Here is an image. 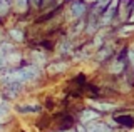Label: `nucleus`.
I'll return each instance as SVG.
<instances>
[{
    "label": "nucleus",
    "mask_w": 134,
    "mask_h": 132,
    "mask_svg": "<svg viewBox=\"0 0 134 132\" xmlns=\"http://www.w3.org/2000/svg\"><path fill=\"white\" fill-rule=\"evenodd\" d=\"M20 72H22L24 82H32L39 77V67L37 65H27V67L20 69Z\"/></svg>",
    "instance_id": "nucleus-1"
},
{
    "label": "nucleus",
    "mask_w": 134,
    "mask_h": 132,
    "mask_svg": "<svg viewBox=\"0 0 134 132\" xmlns=\"http://www.w3.org/2000/svg\"><path fill=\"white\" fill-rule=\"evenodd\" d=\"M117 2H119V0H112L111 5H109L107 9L102 12V19H100V22H102L104 25L109 23L112 20V17H114V14H116V10H117Z\"/></svg>",
    "instance_id": "nucleus-2"
},
{
    "label": "nucleus",
    "mask_w": 134,
    "mask_h": 132,
    "mask_svg": "<svg viewBox=\"0 0 134 132\" xmlns=\"http://www.w3.org/2000/svg\"><path fill=\"white\" fill-rule=\"evenodd\" d=\"M84 12H86V3L82 2V0H74V3L70 5V14H72L74 19H79L84 15Z\"/></svg>",
    "instance_id": "nucleus-3"
},
{
    "label": "nucleus",
    "mask_w": 134,
    "mask_h": 132,
    "mask_svg": "<svg viewBox=\"0 0 134 132\" xmlns=\"http://www.w3.org/2000/svg\"><path fill=\"white\" fill-rule=\"evenodd\" d=\"M12 45L10 44H3L2 42V45H0V70L2 69H7V55H8V52L12 50Z\"/></svg>",
    "instance_id": "nucleus-4"
},
{
    "label": "nucleus",
    "mask_w": 134,
    "mask_h": 132,
    "mask_svg": "<svg viewBox=\"0 0 134 132\" xmlns=\"http://www.w3.org/2000/svg\"><path fill=\"white\" fill-rule=\"evenodd\" d=\"M86 132H111V129H109V125H106V124L102 122H92L89 127H87Z\"/></svg>",
    "instance_id": "nucleus-5"
},
{
    "label": "nucleus",
    "mask_w": 134,
    "mask_h": 132,
    "mask_svg": "<svg viewBox=\"0 0 134 132\" xmlns=\"http://www.w3.org/2000/svg\"><path fill=\"white\" fill-rule=\"evenodd\" d=\"M97 119H99V114L94 112V110H91V109L84 110V112L81 114V122H82V124L91 122V121H97Z\"/></svg>",
    "instance_id": "nucleus-6"
},
{
    "label": "nucleus",
    "mask_w": 134,
    "mask_h": 132,
    "mask_svg": "<svg viewBox=\"0 0 134 132\" xmlns=\"http://www.w3.org/2000/svg\"><path fill=\"white\" fill-rule=\"evenodd\" d=\"M65 69H67V64H65V62H59V64H52V65H49V72H50V74L64 72Z\"/></svg>",
    "instance_id": "nucleus-7"
},
{
    "label": "nucleus",
    "mask_w": 134,
    "mask_h": 132,
    "mask_svg": "<svg viewBox=\"0 0 134 132\" xmlns=\"http://www.w3.org/2000/svg\"><path fill=\"white\" fill-rule=\"evenodd\" d=\"M91 105L96 107V109H99V110H111V109H114L112 104H104V102H96V100H91Z\"/></svg>",
    "instance_id": "nucleus-8"
},
{
    "label": "nucleus",
    "mask_w": 134,
    "mask_h": 132,
    "mask_svg": "<svg viewBox=\"0 0 134 132\" xmlns=\"http://www.w3.org/2000/svg\"><path fill=\"white\" fill-rule=\"evenodd\" d=\"M10 35H12L14 40H17V42H22V40H24V32L20 30V28H12Z\"/></svg>",
    "instance_id": "nucleus-9"
},
{
    "label": "nucleus",
    "mask_w": 134,
    "mask_h": 132,
    "mask_svg": "<svg viewBox=\"0 0 134 132\" xmlns=\"http://www.w3.org/2000/svg\"><path fill=\"white\" fill-rule=\"evenodd\" d=\"M122 69H124V64H122V62H121V60H114L109 70H111L112 74H117V72H121V70H122Z\"/></svg>",
    "instance_id": "nucleus-10"
},
{
    "label": "nucleus",
    "mask_w": 134,
    "mask_h": 132,
    "mask_svg": "<svg viewBox=\"0 0 134 132\" xmlns=\"http://www.w3.org/2000/svg\"><path fill=\"white\" fill-rule=\"evenodd\" d=\"M15 7H17V10L19 12H25L27 10V7H29V0H15Z\"/></svg>",
    "instance_id": "nucleus-11"
},
{
    "label": "nucleus",
    "mask_w": 134,
    "mask_h": 132,
    "mask_svg": "<svg viewBox=\"0 0 134 132\" xmlns=\"http://www.w3.org/2000/svg\"><path fill=\"white\" fill-rule=\"evenodd\" d=\"M34 59H35V62H37V67H42V65L45 64V57H44V53H39V52H35L34 53Z\"/></svg>",
    "instance_id": "nucleus-12"
},
{
    "label": "nucleus",
    "mask_w": 134,
    "mask_h": 132,
    "mask_svg": "<svg viewBox=\"0 0 134 132\" xmlns=\"http://www.w3.org/2000/svg\"><path fill=\"white\" fill-rule=\"evenodd\" d=\"M8 12V2L7 0H0V15H5Z\"/></svg>",
    "instance_id": "nucleus-13"
},
{
    "label": "nucleus",
    "mask_w": 134,
    "mask_h": 132,
    "mask_svg": "<svg viewBox=\"0 0 134 132\" xmlns=\"http://www.w3.org/2000/svg\"><path fill=\"white\" fill-rule=\"evenodd\" d=\"M7 117H8V110L5 109V107H0V124L5 122Z\"/></svg>",
    "instance_id": "nucleus-14"
},
{
    "label": "nucleus",
    "mask_w": 134,
    "mask_h": 132,
    "mask_svg": "<svg viewBox=\"0 0 134 132\" xmlns=\"http://www.w3.org/2000/svg\"><path fill=\"white\" fill-rule=\"evenodd\" d=\"M129 60H131V64L134 65V49H131V50H129Z\"/></svg>",
    "instance_id": "nucleus-15"
},
{
    "label": "nucleus",
    "mask_w": 134,
    "mask_h": 132,
    "mask_svg": "<svg viewBox=\"0 0 134 132\" xmlns=\"http://www.w3.org/2000/svg\"><path fill=\"white\" fill-rule=\"evenodd\" d=\"M132 7V10L129 12V15H131V17H129V22H134V5H131Z\"/></svg>",
    "instance_id": "nucleus-16"
},
{
    "label": "nucleus",
    "mask_w": 134,
    "mask_h": 132,
    "mask_svg": "<svg viewBox=\"0 0 134 132\" xmlns=\"http://www.w3.org/2000/svg\"><path fill=\"white\" fill-rule=\"evenodd\" d=\"M64 132H72V130H64Z\"/></svg>",
    "instance_id": "nucleus-17"
}]
</instances>
